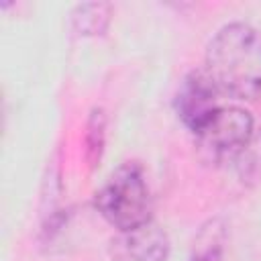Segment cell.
Returning a JSON list of instances; mask_svg holds the SVG:
<instances>
[{
    "label": "cell",
    "instance_id": "obj_1",
    "mask_svg": "<svg viewBox=\"0 0 261 261\" xmlns=\"http://www.w3.org/2000/svg\"><path fill=\"white\" fill-rule=\"evenodd\" d=\"M204 71L218 88L237 100L261 96V33L245 22H228L210 39Z\"/></svg>",
    "mask_w": 261,
    "mask_h": 261
},
{
    "label": "cell",
    "instance_id": "obj_2",
    "mask_svg": "<svg viewBox=\"0 0 261 261\" xmlns=\"http://www.w3.org/2000/svg\"><path fill=\"white\" fill-rule=\"evenodd\" d=\"M100 216L116 230H130L151 220V192L139 163L126 161L116 167L94 196Z\"/></svg>",
    "mask_w": 261,
    "mask_h": 261
},
{
    "label": "cell",
    "instance_id": "obj_3",
    "mask_svg": "<svg viewBox=\"0 0 261 261\" xmlns=\"http://www.w3.org/2000/svg\"><path fill=\"white\" fill-rule=\"evenodd\" d=\"M255 133V120L241 106H220L196 133L200 157L208 163H226L245 153Z\"/></svg>",
    "mask_w": 261,
    "mask_h": 261
},
{
    "label": "cell",
    "instance_id": "obj_4",
    "mask_svg": "<svg viewBox=\"0 0 261 261\" xmlns=\"http://www.w3.org/2000/svg\"><path fill=\"white\" fill-rule=\"evenodd\" d=\"M218 94V88L204 69H192L181 80L175 94V112L192 133H196L222 106Z\"/></svg>",
    "mask_w": 261,
    "mask_h": 261
},
{
    "label": "cell",
    "instance_id": "obj_5",
    "mask_svg": "<svg viewBox=\"0 0 261 261\" xmlns=\"http://www.w3.org/2000/svg\"><path fill=\"white\" fill-rule=\"evenodd\" d=\"M167 255V232L153 220L130 230H118L110 243L112 261H165Z\"/></svg>",
    "mask_w": 261,
    "mask_h": 261
},
{
    "label": "cell",
    "instance_id": "obj_6",
    "mask_svg": "<svg viewBox=\"0 0 261 261\" xmlns=\"http://www.w3.org/2000/svg\"><path fill=\"white\" fill-rule=\"evenodd\" d=\"M112 16V6L108 2H84L71 10V27L84 37L104 35Z\"/></svg>",
    "mask_w": 261,
    "mask_h": 261
},
{
    "label": "cell",
    "instance_id": "obj_7",
    "mask_svg": "<svg viewBox=\"0 0 261 261\" xmlns=\"http://www.w3.org/2000/svg\"><path fill=\"white\" fill-rule=\"evenodd\" d=\"M224 224L218 218L208 220L194 241L190 261H224Z\"/></svg>",
    "mask_w": 261,
    "mask_h": 261
},
{
    "label": "cell",
    "instance_id": "obj_8",
    "mask_svg": "<svg viewBox=\"0 0 261 261\" xmlns=\"http://www.w3.org/2000/svg\"><path fill=\"white\" fill-rule=\"evenodd\" d=\"M84 145H86V161L94 169L100 165L104 145H106V114L100 106L92 108L88 122H86V133H84Z\"/></svg>",
    "mask_w": 261,
    "mask_h": 261
}]
</instances>
